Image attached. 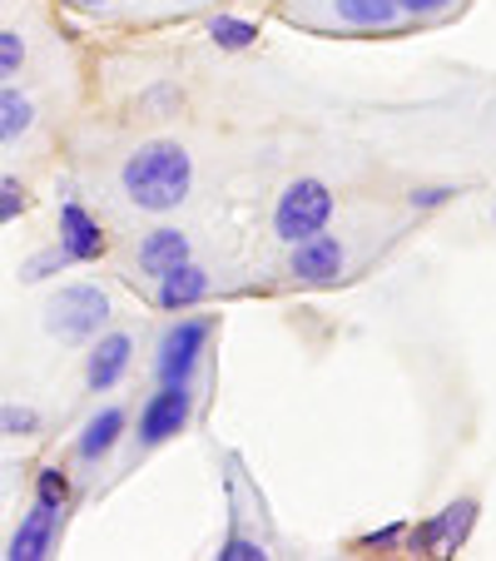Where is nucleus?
<instances>
[{
  "mask_svg": "<svg viewBox=\"0 0 496 561\" xmlns=\"http://www.w3.org/2000/svg\"><path fill=\"white\" fill-rule=\"evenodd\" d=\"M293 249V259H288V268H293V278H303V284H333V278L343 274V244L333 239V233H308V239H298V244H288Z\"/></svg>",
  "mask_w": 496,
  "mask_h": 561,
  "instance_id": "obj_7",
  "label": "nucleus"
},
{
  "mask_svg": "<svg viewBox=\"0 0 496 561\" xmlns=\"http://www.w3.org/2000/svg\"><path fill=\"white\" fill-rule=\"evenodd\" d=\"M129 358H135V339H129V333H105V339H95L90 363H85L90 392H109V388H115V382L125 378Z\"/></svg>",
  "mask_w": 496,
  "mask_h": 561,
  "instance_id": "obj_10",
  "label": "nucleus"
},
{
  "mask_svg": "<svg viewBox=\"0 0 496 561\" xmlns=\"http://www.w3.org/2000/svg\"><path fill=\"white\" fill-rule=\"evenodd\" d=\"M452 0H397V11L402 15H442Z\"/></svg>",
  "mask_w": 496,
  "mask_h": 561,
  "instance_id": "obj_25",
  "label": "nucleus"
},
{
  "mask_svg": "<svg viewBox=\"0 0 496 561\" xmlns=\"http://www.w3.org/2000/svg\"><path fill=\"white\" fill-rule=\"evenodd\" d=\"M492 219H496V209H492Z\"/></svg>",
  "mask_w": 496,
  "mask_h": 561,
  "instance_id": "obj_27",
  "label": "nucleus"
},
{
  "mask_svg": "<svg viewBox=\"0 0 496 561\" xmlns=\"http://www.w3.org/2000/svg\"><path fill=\"white\" fill-rule=\"evenodd\" d=\"M21 65H25V41L15 31H0V85L11 75H21Z\"/></svg>",
  "mask_w": 496,
  "mask_h": 561,
  "instance_id": "obj_20",
  "label": "nucleus"
},
{
  "mask_svg": "<svg viewBox=\"0 0 496 561\" xmlns=\"http://www.w3.org/2000/svg\"><path fill=\"white\" fill-rule=\"evenodd\" d=\"M119 184H125L129 204H139V209H149V214H170L189 199L194 159H189V149L174 145V139H149V145H139L135 154L125 159Z\"/></svg>",
  "mask_w": 496,
  "mask_h": 561,
  "instance_id": "obj_1",
  "label": "nucleus"
},
{
  "mask_svg": "<svg viewBox=\"0 0 496 561\" xmlns=\"http://www.w3.org/2000/svg\"><path fill=\"white\" fill-rule=\"evenodd\" d=\"M338 5V15L348 25H358V31H382V25L397 21V0H333Z\"/></svg>",
  "mask_w": 496,
  "mask_h": 561,
  "instance_id": "obj_14",
  "label": "nucleus"
},
{
  "mask_svg": "<svg viewBox=\"0 0 496 561\" xmlns=\"http://www.w3.org/2000/svg\"><path fill=\"white\" fill-rule=\"evenodd\" d=\"M209 41L219 45V50H249V45L258 41V25L243 21V15H209Z\"/></svg>",
  "mask_w": 496,
  "mask_h": 561,
  "instance_id": "obj_15",
  "label": "nucleus"
},
{
  "mask_svg": "<svg viewBox=\"0 0 496 561\" xmlns=\"http://www.w3.org/2000/svg\"><path fill=\"white\" fill-rule=\"evenodd\" d=\"M65 264H70V259H65L60 244H55V249H41V254H31V259L21 264V284H45V278H55Z\"/></svg>",
  "mask_w": 496,
  "mask_h": 561,
  "instance_id": "obj_19",
  "label": "nucleus"
},
{
  "mask_svg": "<svg viewBox=\"0 0 496 561\" xmlns=\"http://www.w3.org/2000/svg\"><path fill=\"white\" fill-rule=\"evenodd\" d=\"M189 413H194L189 382H164L145 403V413H139V447H159L170 437H180L189 427Z\"/></svg>",
  "mask_w": 496,
  "mask_h": 561,
  "instance_id": "obj_5",
  "label": "nucleus"
},
{
  "mask_svg": "<svg viewBox=\"0 0 496 561\" xmlns=\"http://www.w3.org/2000/svg\"><path fill=\"white\" fill-rule=\"evenodd\" d=\"M109 323V294L95 284H65L45 304V329L60 343H95Z\"/></svg>",
  "mask_w": 496,
  "mask_h": 561,
  "instance_id": "obj_2",
  "label": "nucleus"
},
{
  "mask_svg": "<svg viewBox=\"0 0 496 561\" xmlns=\"http://www.w3.org/2000/svg\"><path fill=\"white\" fill-rule=\"evenodd\" d=\"M209 298V274H204L194 259L174 264L170 274H159V308H170V313H184V308L204 304Z\"/></svg>",
  "mask_w": 496,
  "mask_h": 561,
  "instance_id": "obj_11",
  "label": "nucleus"
},
{
  "mask_svg": "<svg viewBox=\"0 0 496 561\" xmlns=\"http://www.w3.org/2000/svg\"><path fill=\"white\" fill-rule=\"evenodd\" d=\"M204 348H209V318H180L174 329H164V339H159V348H154V378L189 382Z\"/></svg>",
  "mask_w": 496,
  "mask_h": 561,
  "instance_id": "obj_4",
  "label": "nucleus"
},
{
  "mask_svg": "<svg viewBox=\"0 0 496 561\" xmlns=\"http://www.w3.org/2000/svg\"><path fill=\"white\" fill-rule=\"evenodd\" d=\"M35 502L65 512V502H70V477H65L60 467H41V477H35Z\"/></svg>",
  "mask_w": 496,
  "mask_h": 561,
  "instance_id": "obj_18",
  "label": "nucleus"
},
{
  "mask_svg": "<svg viewBox=\"0 0 496 561\" xmlns=\"http://www.w3.org/2000/svg\"><path fill=\"white\" fill-rule=\"evenodd\" d=\"M55 531H60V512L45 507V502H35V507L25 512V522L15 527L5 557L11 561H45L50 557V547H55Z\"/></svg>",
  "mask_w": 496,
  "mask_h": 561,
  "instance_id": "obj_9",
  "label": "nucleus"
},
{
  "mask_svg": "<svg viewBox=\"0 0 496 561\" xmlns=\"http://www.w3.org/2000/svg\"><path fill=\"white\" fill-rule=\"evenodd\" d=\"M31 125H35L31 100H25L21 90H0V145H5V139L31 135Z\"/></svg>",
  "mask_w": 496,
  "mask_h": 561,
  "instance_id": "obj_16",
  "label": "nucleus"
},
{
  "mask_svg": "<svg viewBox=\"0 0 496 561\" xmlns=\"http://www.w3.org/2000/svg\"><path fill=\"white\" fill-rule=\"evenodd\" d=\"M184 259H189V233L154 229V233H145V244H139V274L159 278V274H170L174 264H184Z\"/></svg>",
  "mask_w": 496,
  "mask_h": 561,
  "instance_id": "obj_13",
  "label": "nucleus"
},
{
  "mask_svg": "<svg viewBox=\"0 0 496 561\" xmlns=\"http://www.w3.org/2000/svg\"><path fill=\"white\" fill-rule=\"evenodd\" d=\"M472 527H476V502L472 497H457V502H447L432 522L402 531V537L412 541V551H457L466 537H472Z\"/></svg>",
  "mask_w": 496,
  "mask_h": 561,
  "instance_id": "obj_6",
  "label": "nucleus"
},
{
  "mask_svg": "<svg viewBox=\"0 0 496 561\" xmlns=\"http://www.w3.org/2000/svg\"><path fill=\"white\" fill-rule=\"evenodd\" d=\"M31 209V194H25L21 180H0V224L21 219V214Z\"/></svg>",
  "mask_w": 496,
  "mask_h": 561,
  "instance_id": "obj_21",
  "label": "nucleus"
},
{
  "mask_svg": "<svg viewBox=\"0 0 496 561\" xmlns=\"http://www.w3.org/2000/svg\"><path fill=\"white\" fill-rule=\"evenodd\" d=\"M264 541H249V537H229L219 547V561H264Z\"/></svg>",
  "mask_w": 496,
  "mask_h": 561,
  "instance_id": "obj_22",
  "label": "nucleus"
},
{
  "mask_svg": "<svg viewBox=\"0 0 496 561\" xmlns=\"http://www.w3.org/2000/svg\"><path fill=\"white\" fill-rule=\"evenodd\" d=\"M333 219V190L323 180H293L284 194H278V209H274V233L284 244H298L308 233L327 229Z\"/></svg>",
  "mask_w": 496,
  "mask_h": 561,
  "instance_id": "obj_3",
  "label": "nucleus"
},
{
  "mask_svg": "<svg viewBox=\"0 0 496 561\" xmlns=\"http://www.w3.org/2000/svg\"><path fill=\"white\" fill-rule=\"evenodd\" d=\"M457 190L452 184H427V190H412V209H442V204H452Z\"/></svg>",
  "mask_w": 496,
  "mask_h": 561,
  "instance_id": "obj_23",
  "label": "nucleus"
},
{
  "mask_svg": "<svg viewBox=\"0 0 496 561\" xmlns=\"http://www.w3.org/2000/svg\"><path fill=\"white\" fill-rule=\"evenodd\" d=\"M65 5H74V11H100V5H109V0H65Z\"/></svg>",
  "mask_w": 496,
  "mask_h": 561,
  "instance_id": "obj_26",
  "label": "nucleus"
},
{
  "mask_svg": "<svg viewBox=\"0 0 496 561\" xmlns=\"http://www.w3.org/2000/svg\"><path fill=\"white\" fill-rule=\"evenodd\" d=\"M402 522H392V527H382V531H368V537H362V551H382V547H397L402 541Z\"/></svg>",
  "mask_w": 496,
  "mask_h": 561,
  "instance_id": "obj_24",
  "label": "nucleus"
},
{
  "mask_svg": "<svg viewBox=\"0 0 496 561\" xmlns=\"http://www.w3.org/2000/svg\"><path fill=\"white\" fill-rule=\"evenodd\" d=\"M41 433V413L31 403H5L0 408V437H35Z\"/></svg>",
  "mask_w": 496,
  "mask_h": 561,
  "instance_id": "obj_17",
  "label": "nucleus"
},
{
  "mask_svg": "<svg viewBox=\"0 0 496 561\" xmlns=\"http://www.w3.org/2000/svg\"><path fill=\"white\" fill-rule=\"evenodd\" d=\"M60 249L70 264H95L105 254V229H100V219L85 204H74V199L60 204Z\"/></svg>",
  "mask_w": 496,
  "mask_h": 561,
  "instance_id": "obj_8",
  "label": "nucleus"
},
{
  "mask_svg": "<svg viewBox=\"0 0 496 561\" xmlns=\"http://www.w3.org/2000/svg\"><path fill=\"white\" fill-rule=\"evenodd\" d=\"M125 427H129L125 408H100V413L85 423L80 443H74V457H80V462H100V457H109L115 443L125 437Z\"/></svg>",
  "mask_w": 496,
  "mask_h": 561,
  "instance_id": "obj_12",
  "label": "nucleus"
}]
</instances>
